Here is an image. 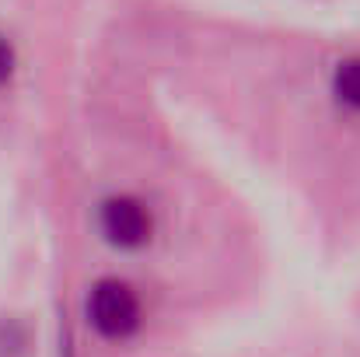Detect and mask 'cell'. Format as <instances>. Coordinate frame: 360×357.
Here are the masks:
<instances>
[{
  "instance_id": "4",
  "label": "cell",
  "mask_w": 360,
  "mask_h": 357,
  "mask_svg": "<svg viewBox=\"0 0 360 357\" xmlns=\"http://www.w3.org/2000/svg\"><path fill=\"white\" fill-rule=\"evenodd\" d=\"M11 63H14V56H11L7 42L0 39V81H7V77H11Z\"/></svg>"
},
{
  "instance_id": "3",
  "label": "cell",
  "mask_w": 360,
  "mask_h": 357,
  "mask_svg": "<svg viewBox=\"0 0 360 357\" xmlns=\"http://www.w3.org/2000/svg\"><path fill=\"white\" fill-rule=\"evenodd\" d=\"M333 92L336 99L347 106V109H357L360 113V56H350L336 67L333 74Z\"/></svg>"
},
{
  "instance_id": "2",
  "label": "cell",
  "mask_w": 360,
  "mask_h": 357,
  "mask_svg": "<svg viewBox=\"0 0 360 357\" xmlns=\"http://www.w3.org/2000/svg\"><path fill=\"white\" fill-rule=\"evenodd\" d=\"M102 232L120 249H140L150 238V214L140 200L116 196L102 207Z\"/></svg>"
},
{
  "instance_id": "1",
  "label": "cell",
  "mask_w": 360,
  "mask_h": 357,
  "mask_svg": "<svg viewBox=\"0 0 360 357\" xmlns=\"http://www.w3.org/2000/svg\"><path fill=\"white\" fill-rule=\"evenodd\" d=\"M88 312H91V326H95L102 337H112V340L129 337V333L140 326V301H136V294H133L126 284H120V280H102V284L91 291Z\"/></svg>"
}]
</instances>
